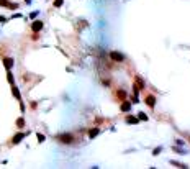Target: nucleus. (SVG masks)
<instances>
[{
  "label": "nucleus",
  "mask_w": 190,
  "mask_h": 169,
  "mask_svg": "<svg viewBox=\"0 0 190 169\" xmlns=\"http://www.w3.org/2000/svg\"><path fill=\"white\" fill-rule=\"evenodd\" d=\"M12 94L17 97V100L21 102V94H20V91H18V87H15V84H12Z\"/></svg>",
  "instance_id": "9"
},
{
  "label": "nucleus",
  "mask_w": 190,
  "mask_h": 169,
  "mask_svg": "<svg viewBox=\"0 0 190 169\" xmlns=\"http://www.w3.org/2000/svg\"><path fill=\"white\" fill-rule=\"evenodd\" d=\"M38 141H39V143H43V141H44V135H41V133H38Z\"/></svg>",
  "instance_id": "17"
},
{
  "label": "nucleus",
  "mask_w": 190,
  "mask_h": 169,
  "mask_svg": "<svg viewBox=\"0 0 190 169\" xmlns=\"http://www.w3.org/2000/svg\"><path fill=\"white\" fill-rule=\"evenodd\" d=\"M138 118H139V120H143V122H146V120H148V115H146V113H143V112H139V115H138Z\"/></svg>",
  "instance_id": "12"
},
{
  "label": "nucleus",
  "mask_w": 190,
  "mask_h": 169,
  "mask_svg": "<svg viewBox=\"0 0 190 169\" xmlns=\"http://www.w3.org/2000/svg\"><path fill=\"white\" fill-rule=\"evenodd\" d=\"M99 133H100V130H99V127H97V128H92L90 132H89V138H95V136L99 135Z\"/></svg>",
  "instance_id": "10"
},
{
  "label": "nucleus",
  "mask_w": 190,
  "mask_h": 169,
  "mask_svg": "<svg viewBox=\"0 0 190 169\" xmlns=\"http://www.w3.org/2000/svg\"><path fill=\"white\" fill-rule=\"evenodd\" d=\"M23 125H25V120H23V118H18V120H17V127H18V128H23Z\"/></svg>",
  "instance_id": "13"
},
{
  "label": "nucleus",
  "mask_w": 190,
  "mask_h": 169,
  "mask_svg": "<svg viewBox=\"0 0 190 169\" xmlns=\"http://www.w3.org/2000/svg\"><path fill=\"white\" fill-rule=\"evenodd\" d=\"M189 140H190V138H189Z\"/></svg>",
  "instance_id": "21"
},
{
  "label": "nucleus",
  "mask_w": 190,
  "mask_h": 169,
  "mask_svg": "<svg viewBox=\"0 0 190 169\" xmlns=\"http://www.w3.org/2000/svg\"><path fill=\"white\" fill-rule=\"evenodd\" d=\"M5 21H7V18H5V17H2V15H0V23H5Z\"/></svg>",
  "instance_id": "20"
},
{
  "label": "nucleus",
  "mask_w": 190,
  "mask_h": 169,
  "mask_svg": "<svg viewBox=\"0 0 190 169\" xmlns=\"http://www.w3.org/2000/svg\"><path fill=\"white\" fill-rule=\"evenodd\" d=\"M110 59H112V61H115V62H123L125 61V56L121 53H118V51H112V53H110Z\"/></svg>",
  "instance_id": "2"
},
{
  "label": "nucleus",
  "mask_w": 190,
  "mask_h": 169,
  "mask_svg": "<svg viewBox=\"0 0 190 169\" xmlns=\"http://www.w3.org/2000/svg\"><path fill=\"white\" fill-rule=\"evenodd\" d=\"M13 64H15V61H13L12 58H4V66L7 67V71H10L13 67Z\"/></svg>",
  "instance_id": "6"
},
{
  "label": "nucleus",
  "mask_w": 190,
  "mask_h": 169,
  "mask_svg": "<svg viewBox=\"0 0 190 169\" xmlns=\"http://www.w3.org/2000/svg\"><path fill=\"white\" fill-rule=\"evenodd\" d=\"M138 122H139V118H138V117H133V115L126 117V123H129V125H138Z\"/></svg>",
  "instance_id": "8"
},
{
  "label": "nucleus",
  "mask_w": 190,
  "mask_h": 169,
  "mask_svg": "<svg viewBox=\"0 0 190 169\" xmlns=\"http://www.w3.org/2000/svg\"><path fill=\"white\" fill-rule=\"evenodd\" d=\"M31 30H33V33H38V31H41L43 30V21L41 20H36L31 23Z\"/></svg>",
  "instance_id": "3"
},
{
  "label": "nucleus",
  "mask_w": 190,
  "mask_h": 169,
  "mask_svg": "<svg viewBox=\"0 0 190 169\" xmlns=\"http://www.w3.org/2000/svg\"><path fill=\"white\" fill-rule=\"evenodd\" d=\"M7 79H8V82H10V84H13V74L10 72V71L7 72Z\"/></svg>",
  "instance_id": "15"
},
{
  "label": "nucleus",
  "mask_w": 190,
  "mask_h": 169,
  "mask_svg": "<svg viewBox=\"0 0 190 169\" xmlns=\"http://www.w3.org/2000/svg\"><path fill=\"white\" fill-rule=\"evenodd\" d=\"M56 140L61 141V143H64V144H72L74 143V136L70 135V133H62V135L56 136Z\"/></svg>",
  "instance_id": "1"
},
{
  "label": "nucleus",
  "mask_w": 190,
  "mask_h": 169,
  "mask_svg": "<svg viewBox=\"0 0 190 169\" xmlns=\"http://www.w3.org/2000/svg\"><path fill=\"white\" fill-rule=\"evenodd\" d=\"M0 5H4V7H8L10 10H17L18 5L17 4H12V2H8V0H0Z\"/></svg>",
  "instance_id": "5"
},
{
  "label": "nucleus",
  "mask_w": 190,
  "mask_h": 169,
  "mask_svg": "<svg viewBox=\"0 0 190 169\" xmlns=\"http://www.w3.org/2000/svg\"><path fill=\"white\" fill-rule=\"evenodd\" d=\"M172 164H174V166H177V168H187L185 164H182V163H175V161H172Z\"/></svg>",
  "instance_id": "18"
},
{
  "label": "nucleus",
  "mask_w": 190,
  "mask_h": 169,
  "mask_svg": "<svg viewBox=\"0 0 190 169\" xmlns=\"http://www.w3.org/2000/svg\"><path fill=\"white\" fill-rule=\"evenodd\" d=\"M118 97H120L121 100H125V99H126V92H125V91H118Z\"/></svg>",
  "instance_id": "14"
},
{
  "label": "nucleus",
  "mask_w": 190,
  "mask_h": 169,
  "mask_svg": "<svg viewBox=\"0 0 190 169\" xmlns=\"http://www.w3.org/2000/svg\"><path fill=\"white\" fill-rule=\"evenodd\" d=\"M146 105H148V107H151L153 108L154 105H156V97H154V95H146Z\"/></svg>",
  "instance_id": "4"
},
{
  "label": "nucleus",
  "mask_w": 190,
  "mask_h": 169,
  "mask_svg": "<svg viewBox=\"0 0 190 169\" xmlns=\"http://www.w3.org/2000/svg\"><path fill=\"white\" fill-rule=\"evenodd\" d=\"M161 146H159V148H156V149H154V151H153V154H154V156H157V154H159V153H161Z\"/></svg>",
  "instance_id": "19"
},
{
  "label": "nucleus",
  "mask_w": 190,
  "mask_h": 169,
  "mask_svg": "<svg viewBox=\"0 0 190 169\" xmlns=\"http://www.w3.org/2000/svg\"><path fill=\"white\" fill-rule=\"evenodd\" d=\"M129 108H131V103L125 100V102L121 103V110H123V112H129Z\"/></svg>",
  "instance_id": "11"
},
{
  "label": "nucleus",
  "mask_w": 190,
  "mask_h": 169,
  "mask_svg": "<svg viewBox=\"0 0 190 169\" xmlns=\"http://www.w3.org/2000/svg\"><path fill=\"white\" fill-rule=\"evenodd\" d=\"M64 4V0H54V7L58 8V7H61V5Z\"/></svg>",
  "instance_id": "16"
},
{
  "label": "nucleus",
  "mask_w": 190,
  "mask_h": 169,
  "mask_svg": "<svg viewBox=\"0 0 190 169\" xmlns=\"http://www.w3.org/2000/svg\"><path fill=\"white\" fill-rule=\"evenodd\" d=\"M25 136H26V133H18V135H15V136H13L12 143H13V144H18L21 140H23V138H25Z\"/></svg>",
  "instance_id": "7"
}]
</instances>
